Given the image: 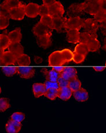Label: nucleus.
Instances as JSON below:
<instances>
[{
	"mask_svg": "<svg viewBox=\"0 0 106 133\" xmlns=\"http://www.w3.org/2000/svg\"><path fill=\"white\" fill-rule=\"evenodd\" d=\"M84 20L79 16L71 17L67 19L66 30H79L83 28Z\"/></svg>",
	"mask_w": 106,
	"mask_h": 133,
	"instance_id": "4",
	"label": "nucleus"
},
{
	"mask_svg": "<svg viewBox=\"0 0 106 133\" xmlns=\"http://www.w3.org/2000/svg\"><path fill=\"white\" fill-rule=\"evenodd\" d=\"M67 18L64 17H56L53 18V28L59 33L63 32L66 31V21Z\"/></svg>",
	"mask_w": 106,
	"mask_h": 133,
	"instance_id": "11",
	"label": "nucleus"
},
{
	"mask_svg": "<svg viewBox=\"0 0 106 133\" xmlns=\"http://www.w3.org/2000/svg\"><path fill=\"white\" fill-rule=\"evenodd\" d=\"M58 83L59 84V88H63L65 87H68L69 84V81L66 80L65 79L60 76L58 80Z\"/></svg>",
	"mask_w": 106,
	"mask_h": 133,
	"instance_id": "40",
	"label": "nucleus"
},
{
	"mask_svg": "<svg viewBox=\"0 0 106 133\" xmlns=\"http://www.w3.org/2000/svg\"><path fill=\"white\" fill-rule=\"evenodd\" d=\"M100 27L102 34L106 37V20L105 22L102 23H101V24L100 25Z\"/></svg>",
	"mask_w": 106,
	"mask_h": 133,
	"instance_id": "42",
	"label": "nucleus"
},
{
	"mask_svg": "<svg viewBox=\"0 0 106 133\" xmlns=\"http://www.w3.org/2000/svg\"><path fill=\"white\" fill-rule=\"evenodd\" d=\"M73 96L77 101L85 102L89 98V94L86 90L84 88H81L79 90L73 92Z\"/></svg>",
	"mask_w": 106,
	"mask_h": 133,
	"instance_id": "19",
	"label": "nucleus"
},
{
	"mask_svg": "<svg viewBox=\"0 0 106 133\" xmlns=\"http://www.w3.org/2000/svg\"><path fill=\"white\" fill-rule=\"evenodd\" d=\"M40 7V5L33 2H30L26 5L24 8L26 16L30 18H35L39 15Z\"/></svg>",
	"mask_w": 106,
	"mask_h": 133,
	"instance_id": "9",
	"label": "nucleus"
},
{
	"mask_svg": "<svg viewBox=\"0 0 106 133\" xmlns=\"http://www.w3.org/2000/svg\"><path fill=\"white\" fill-rule=\"evenodd\" d=\"M103 49L106 50V38L104 40V46H103Z\"/></svg>",
	"mask_w": 106,
	"mask_h": 133,
	"instance_id": "47",
	"label": "nucleus"
},
{
	"mask_svg": "<svg viewBox=\"0 0 106 133\" xmlns=\"http://www.w3.org/2000/svg\"><path fill=\"white\" fill-rule=\"evenodd\" d=\"M52 35H46L44 36L37 37V43L40 47L44 49H46L48 48H49L52 45Z\"/></svg>",
	"mask_w": 106,
	"mask_h": 133,
	"instance_id": "16",
	"label": "nucleus"
},
{
	"mask_svg": "<svg viewBox=\"0 0 106 133\" xmlns=\"http://www.w3.org/2000/svg\"><path fill=\"white\" fill-rule=\"evenodd\" d=\"M53 70L56 71V72H58L59 73H61L62 71L64 70V67L62 66H53L52 68Z\"/></svg>",
	"mask_w": 106,
	"mask_h": 133,
	"instance_id": "44",
	"label": "nucleus"
},
{
	"mask_svg": "<svg viewBox=\"0 0 106 133\" xmlns=\"http://www.w3.org/2000/svg\"><path fill=\"white\" fill-rule=\"evenodd\" d=\"M43 72L46 76V80L52 82H58V79L60 76V73L56 72L53 69L49 71H47L45 69V71H43Z\"/></svg>",
	"mask_w": 106,
	"mask_h": 133,
	"instance_id": "23",
	"label": "nucleus"
},
{
	"mask_svg": "<svg viewBox=\"0 0 106 133\" xmlns=\"http://www.w3.org/2000/svg\"><path fill=\"white\" fill-rule=\"evenodd\" d=\"M66 38L67 42L71 43H77L79 42V38L81 33L78 30H67Z\"/></svg>",
	"mask_w": 106,
	"mask_h": 133,
	"instance_id": "15",
	"label": "nucleus"
},
{
	"mask_svg": "<svg viewBox=\"0 0 106 133\" xmlns=\"http://www.w3.org/2000/svg\"><path fill=\"white\" fill-rule=\"evenodd\" d=\"M1 70L8 77H11L17 74V67L16 66H3L1 68Z\"/></svg>",
	"mask_w": 106,
	"mask_h": 133,
	"instance_id": "29",
	"label": "nucleus"
},
{
	"mask_svg": "<svg viewBox=\"0 0 106 133\" xmlns=\"http://www.w3.org/2000/svg\"><path fill=\"white\" fill-rule=\"evenodd\" d=\"M73 59V52L65 49L62 50L55 51L52 53L48 57L49 65L52 66H62Z\"/></svg>",
	"mask_w": 106,
	"mask_h": 133,
	"instance_id": "1",
	"label": "nucleus"
},
{
	"mask_svg": "<svg viewBox=\"0 0 106 133\" xmlns=\"http://www.w3.org/2000/svg\"><path fill=\"white\" fill-rule=\"evenodd\" d=\"M10 104L8 99L7 98H0V111L1 112H3L5 111L8 108H10Z\"/></svg>",
	"mask_w": 106,
	"mask_h": 133,
	"instance_id": "34",
	"label": "nucleus"
},
{
	"mask_svg": "<svg viewBox=\"0 0 106 133\" xmlns=\"http://www.w3.org/2000/svg\"><path fill=\"white\" fill-rule=\"evenodd\" d=\"M99 1H100V0H99Z\"/></svg>",
	"mask_w": 106,
	"mask_h": 133,
	"instance_id": "49",
	"label": "nucleus"
},
{
	"mask_svg": "<svg viewBox=\"0 0 106 133\" xmlns=\"http://www.w3.org/2000/svg\"><path fill=\"white\" fill-rule=\"evenodd\" d=\"M53 30L43 24L40 21L38 22L33 29L34 35L37 37L44 36L46 35H52Z\"/></svg>",
	"mask_w": 106,
	"mask_h": 133,
	"instance_id": "3",
	"label": "nucleus"
},
{
	"mask_svg": "<svg viewBox=\"0 0 106 133\" xmlns=\"http://www.w3.org/2000/svg\"><path fill=\"white\" fill-rule=\"evenodd\" d=\"M31 59L29 56L26 54H23L17 57L16 64L20 66H28L30 64Z\"/></svg>",
	"mask_w": 106,
	"mask_h": 133,
	"instance_id": "25",
	"label": "nucleus"
},
{
	"mask_svg": "<svg viewBox=\"0 0 106 133\" xmlns=\"http://www.w3.org/2000/svg\"><path fill=\"white\" fill-rule=\"evenodd\" d=\"M56 1V0H42L43 2V4L46 5L48 6H49L51 5L52 4H53L54 2H55Z\"/></svg>",
	"mask_w": 106,
	"mask_h": 133,
	"instance_id": "43",
	"label": "nucleus"
},
{
	"mask_svg": "<svg viewBox=\"0 0 106 133\" xmlns=\"http://www.w3.org/2000/svg\"><path fill=\"white\" fill-rule=\"evenodd\" d=\"M34 61L37 64H40L42 62V58L39 56H35L34 57Z\"/></svg>",
	"mask_w": 106,
	"mask_h": 133,
	"instance_id": "45",
	"label": "nucleus"
},
{
	"mask_svg": "<svg viewBox=\"0 0 106 133\" xmlns=\"http://www.w3.org/2000/svg\"><path fill=\"white\" fill-rule=\"evenodd\" d=\"M26 5L22 4L21 5L12 9L8 11L9 16L10 19L15 20H22L25 16V8Z\"/></svg>",
	"mask_w": 106,
	"mask_h": 133,
	"instance_id": "7",
	"label": "nucleus"
},
{
	"mask_svg": "<svg viewBox=\"0 0 106 133\" xmlns=\"http://www.w3.org/2000/svg\"><path fill=\"white\" fill-rule=\"evenodd\" d=\"M85 2L82 3H77L71 5L69 6L67 11V14L69 16L70 15H81L85 12Z\"/></svg>",
	"mask_w": 106,
	"mask_h": 133,
	"instance_id": "12",
	"label": "nucleus"
},
{
	"mask_svg": "<svg viewBox=\"0 0 106 133\" xmlns=\"http://www.w3.org/2000/svg\"><path fill=\"white\" fill-rule=\"evenodd\" d=\"M44 85L46 88V90L48 89H59V86L58 82H52L46 80L44 82Z\"/></svg>",
	"mask_w": 106,
	"mask_h": 133,
	"instance_id": "37",
	"label": "nucleus"
},
{
	"mask_svg": "<svg viewBox=\"0 0 106 133\" xmlns=\"http://www.w3.org/2000/svg\"><path fill=\"white\" fill-rule=\"evenodd\" d=\"M25 119V114L20 112H14L11 116V119L16 122L22 123Z\"/></svg>",
	"mask_w": 106,
	"mask_h": 133,
	"instance_id": "35",
	"label": "nucleus"
},
{
	"mask_svg": "<svg viewBox=\"0 0 106 133\" xmlns=\"http://www.w3.org/2000/svg\"><path fill=\"white\" fill-rule=\"evenodd\" d=\"M40 22L43 24L47 25L48 27H50L53 30V17H52L49 14L45 15V16H43L41 17Z\"/></svg>",
	"mask_w": 106,
	"mask_h": 133,
	"instance_id": "30",
	"label": "nucleus"
},
{
	"mask_svg": "<svg viewBox=\"0 0 106 133\" xmlns=\"http://www.w3.org/2000/svg\"><path fill=\"white\" fill-rule=\"evenodd\" d=\"M94 19L98 23H102L106 20V12L99 10L96 14L94 15Z\"/></svg>",
	"mask_w": 106,
	"mask_h": 133,
	"instance_id": "33",
	"label": "nucleus"
},
{
	"mask_svg": "<svg viewBox=\"0 0 106 133\" xmlns=\"http://www.w3.org/2000/svg\"><path fill=\"white\" fill-rule=\"evenodd\" d=\"M49 15L53 18L63 17L65 12L63 5L60 2L58 1L49 6Z\"/></svg>",
	"mask_w": 106,
	"mask_h": 133,
	"instance_id": "6",
	"label": "nucleus"
},
{
	"mask_svg": "<svg viewBox=\"0 0 106 133\" xmlns=\"http://www.w3.org/2000/svg\"><path fill=\"white\" fill-rule=\"evenodd\" d=\"M49 14V6L43 4L42 5H40V12H39V15L42 17L43 16H45L46 15Z\"/></svg>",
	"mask_w": 106,
	"mask_h": 133,
	"instance_id": "39",
	"label": "nucleus"
},
{
	"mask_svg": "<svg viewBox=\"0 0 106 133\" xmlns=\"http://www.w3.org/2000/svg\"><path fill=\"white\" fill-rule=\"evenodd\" d=\"M73 92L72 91L69 87L60 88L58 89V97L63 101H67L73 96Z\"/></svg>",
	"mask_w": 106,
	"mask_h": 133,
	"instance_id": "20",
	"label": "nucleus"
},
{
	"mask_svg": "<svg viewBox=\"0 0 106 133\" xmlns=\"http://www.w3.org/2000/svg\"><path fill=\"white\" fill-rule=\"evenodd\" d=\"M94 70L96 72H102V71L105 70V67H103V66H97V67L93 68Z\"/></svg>",
	"mask_w": 106,
	"mask_h": 133,
	"instance_id": "46",
	"label": "nucleus"
},
{
	"mask_svg": "<svg viewBox=\"0 0 106 133\" xmlns=\"http://www.w3.org/2000/svg\"><path fill=\"white\" fill-rule=\"evenodd\" d=\"M10 18L7 16L0 14V29L4 30L8 27Z\"/></svg>",
	"mask_w": 106,
	"mask_h": 133,
	"instance_id": "32",
	"label": "nucleus"
},
{
	"mask_svg": "<svg viewBox=\"0 0 106 133\" xmlns=\"http://www.w3.org/2000/svg\"><path fill=\"white\" fill-rule=\"evenodd\" d=\"M100 27L99 23L94 19L88 18L84 20L83 29L84 31L93 36H97V32Z\"/></svg>",
	"mask_w": 106,
	"mask_h": 133,
	"instance_id": "2",
	"label": "nucleus"
},
{
	"mask_svg": "<svg viewBox=\"0 0 106 133\" xmlns=\"http://www.w3.org/2000/svg\"><path fill=\"white\" fill-rule=\"evenodd\" d=\"M58 89H48L46 90L44 96L46 98L49 99L50 100L53 101L58 97Z\"/></svg>",
	"mask_w": 106,
	"mask_h": 133,
	"instance_id": "31",
	"label": "nucleus"
},
{
	"mask_svg": "<svg viewBox=\"0 0 106 133\" xmlns=\"http://www.w3.org/2000/svg\"><path fill=\"white\" fill-rule=\"evenodd\" d=\"M105 65H106V63H105Z\"/></svg>",
	"mask_w": 106,
	"mask_h": 133,
	"instance_id": "48",
	"label": "nucleus"
},
{
	"mask_svg": "<svg viewBox=\"0 0 106 133\" xmlns=\"http://www.w3.org/2000/svg\"><path fill=\"white\" fill-rule=\"evenodd\" d=\"M74 52L78 53V54L83 55L85 56V57H86V56L89 52V50L88 46V45L86 44L79 43V44L77 45L76 46V47L75 48Z\"/></svg>",
	"mask_w": 106,
	"mask_h": 133,
	"instance_id": "27",
	"label": "nucleus"
},
{
	"mask_svg": "<svg viewBox=\"0 0 106 133\" xmlns=\"http://www.w3.org/2000/svg\"><path fill=\"white\" fill-rule=\"evenodd\" d=\"M68 87L73 92L78 90L81 88V81H79V79L77 78V77L74 78L69 81Z\"/></svg>",
	"mask_w": 106,
	"mask_h": 133,
	"instance_id": "28",
	"label": "nucleus"
},
{
	"mask_svg": "<svg viewBox=\"0 0 106 133\" xmlns=\"http://www.w3.org/2000/svg\"><path fill=\"white\" fill-rule=\"evenodd\" d=\"M85 58H86V57H85V56L78 54V53H77L75 52H73V60L74 61V63H76L77 64L81 63L83 62V61H84Z\"/></svg>",
	"mask_w": 106,
	"mask_h": 133,
	"instance_id": "38",
	"label": "nucleus"
},
{
	"mask_svg": "<svg viewBox=\"0 0 106 133\" xmlns=\"http://www.w3.org/2000/svg\"><path fill=\"white\" fill-rule=\"evenodd\" d=\"M77 76V71L74 67H64V70L60 73V76L68 81L76 78Z\"/></svg>",
	"mask_w": 106,
	"mask_h": 133,
	"instance_id": "17",
	"label": "nucleus"
},
{
	"mask_svg": "<svg viewBox=\"0 0 106 133\" xmlns=\"http://www.w3.org/2000/svg\"><path fill=\"white\" fill-rule=\"evenodd\" d=\"M85 12L90 15H94L100 10L99 0H85Z\"/></svg>",
	"mask_w": 106,
	"mask_h": 133,
	"instance_id": "8",
	"label": "nucleus"
},
{
	"mask_svg": "<svg viewBox=\"0 0 106 133\" xmlns=\"http://www.w3.org/2000/svg\"><path fill=\"white\" fill-rule=\"evenodd\" d=\"M11 43V40L7 34L3 33L0 35V49L5 50L8 48Z\"/></svg>",
	"mask_w": 106,
	"mask_h": 133,
	"instance_id": "26",
	"label": "nucleus"
},
{
	"mask_svg": "<svg viewBox=\"0 0 106 133\" xmlns=\"http://www.w3.org/2000/svg\"><path fill=\"white\" fill-rule=\"evenodd\" d=\"M21 128V123L16 122L11 119L5 125V130L8 133H19Z\"/></svg>",
	"mask_w": 106,
	"mask_h": 133,
	"instance_id": "14",
	"label": "nucleus"
},
{
	"mask_svg": "<svg viewBox=\"0 0 106 133\" xmlns=\"http://www.w3.org/2000/svg\"><path fill=\"white\" fill-rule=\"evenodd\" d=\"M87 45L88 46L89 52H95L99 50L100 48V43L97 39V36L93 37Z\"/></svg>",
	"mask_w": 106,
	"mask_h": 133,
	"instance_id": "24",
	"label": "nucleus"
},
{
	"mask_svg": "<svg viewBox=\"0 0 106 133\" xmlns=\"http://www.w3.org/2000/svg\"><path fill=\"white\" fill-rule=\"evenodd\" d=\"M8 49L17 57L24 53V48L20 43L11 42Z\"/></svg>",
	"mask_w": 106,
	"mask_h": 133,
	"instance_id": "21",
	"label": "nucleus"
},
{
	"mask_svg": "<svg viewBox=\"0 0 106 133\" xmlns=\"http://www.w3.org/2000/svg\"><path fill=\"white\" fill-rule=\"evenodd\" d=\"M99 4L100 9L106 12V0H100Z\"/></svg>",
	"mask_w": 106,
	"mask_h": 133,
	"instance_id": "41",
	"label": "nucleus"
},
{
	"mask_svg": "<svg viewBox=\"0 0 106 133\" xmlns=\"http://www.w3.org/2000/svg\"><path fill=\"white\" fill-rule=\"evenodd\" d=\"M17 74L22 78H32L35 75V69L28 66H19L17 67Z\"/></svg>",
	"mask_w": 106,
	"mask_h": 133,
	"instance_id": "13",
	"label": "nucleus"
},
{
	"mask_svg": "<svg viewBox=\"0 0 106 133\" xmlns=\"http://www.w3.org/2000/svg\"><path fill=\"white\" fill-rule=\"evenodd\" d=\"M1 65H14L16 63L17 56L9 51L4 52L2 56H0Z\"/></svg>",
	"mask_w": 106,
	"mask_h": 133,
	"instance_id": "10",
	"label": "nucleus"
},
{
	"mask_svg": "<svg viewBox=\"0 0 106 133\" xmlns=\"http://www.w3.org/2000/svg\"><path fill=\"white\" fill-rule=\"evenodd\" d=\"M8 35L11 42L20 43L22 38L21 29L20 28H17V29L9 32Z\"/></svg>",
	"mask_w": 106,
	"mask_h": 133,
	"instance_id": "22",
	"label": "nucleus"
},
{
	"mask_svg": "<svg viewBox=\"0 0 106 133\" xmlns=\"http://www.w3.org/2000/svg\"><path fill=\"white\" fill-rule=\"evenodd\" d=\"M22 4V2L19 0H4L1 4L0 13L9 16V11L20 6Z\"/></svg>",
	"mask_w": 106,
	"mask_h": 133,
	"instance_id": "5",
	"label": "nucleus"
},
{
	"mask_svg": "<svg viewBox=\"0 0 106 133\" xmlns=\"http://www.w3.org/2000/svg\"><path fill=\"white\" fill-rule=\"evenodd\" d=\"M46 91V88L44 83H35L33 85V92L35 98H39L44 96Z\"/></svg>",
	"mask_w": 106,
	"mask_h": 133,
	"instance_id": "18",
	"label": "nucleus"
},
{
	"mask_svg": "<svg viewBox=\"0 0 106 133\" xmlns=\"http://www.w3.org/2000/svg\"><path fill=\"white\" fill-rule=\"evenodd\" d=\"M93 37L94 36H93V35H90L86 32H82L81 33V35H80L79 43H84V44L87 45L90 41V39L93 38Z\"/></svg>",
	"mask_w": 106,
	"mask_h": 133,
	"instance_id": "36",
	"label": "nucleus"
}]
</instances>
